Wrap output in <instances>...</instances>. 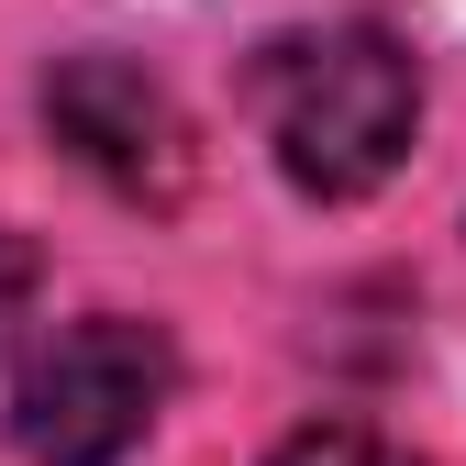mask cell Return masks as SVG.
Wrapping results in <instances>:
<instances>
[{
  "label": "cell",
  "instance_id": "1",
  "mask_svg": "<svg viewBox=\"0 0 466 466\" xmlns=\"http://www.w3.org/2000/svg\"><path fill=\"white\" fill-rule=\"evenodd\" d=\"M256 123L267 156L300 200H367L400 178L422 123V67L411 45L378 23H333V34H289L256 67Z\"/></svg>",
  "mask_w": 466,
  "mask_h": 466
},
{
  "label": "cell",
  "instance_id": "2",
  "mask_svg": "<svg viewBox=\"0 0 466 466\" xmlns=\"http://www.w3.org/2000/svg\"><path fill=\"white\" fill-rule=\"evenodd\" d=\"M167 389H178V356H167L156 322L134 311L56 322L34 344V367L12 378V444L23 466H134Z\"/></svg>",
  "mask_w": 466,
  "mask_h": 466
},
{
  "label": "cell",
  "instance_id": "3",
  "mask_svg": "<svg viewBox=\"0 0 466 466\" xmlns=\"http://www.w3.org/2000/svg\"><path fill=\"white\" fill-rule=\"evenodd\" d=\"M45 134L100 189H123L145 211H178V189H189V123L134 56H56L45 67Z\"/></svg>",
  "mask_w": 466,
  "mask_h": 466
},
{
  "label": "cell",
  "instance_id": "4",
  "mask_svg": "<svg viewBox=\"0 0 466 466\" xmlns=\"http://www.w3.org/2000/svg\"><path fill=\"white\" fill-rule=\"evenodd\" d=\"M267 466H422V455L389 444V433H367V422H300Z\"/></svg>",
  "mask_w": 466,
  "mask_h": 466
},
{
  "label": "cell",
  "instance_id": "5",
  "mask_svg": "<svg viewBox=\"0 0 466 466\" xmlns=\"http://www.w3.org/2000/svg\"><path fill=\"white\" fill-rule=\"evenodd\" d=\"M34 278H45V256L23 245V233H12V222H0V344H12V333H23V311H34Z\"/></svg>",
  "mask_w": 466,
  "mask_h": 466
}]
</instances>
